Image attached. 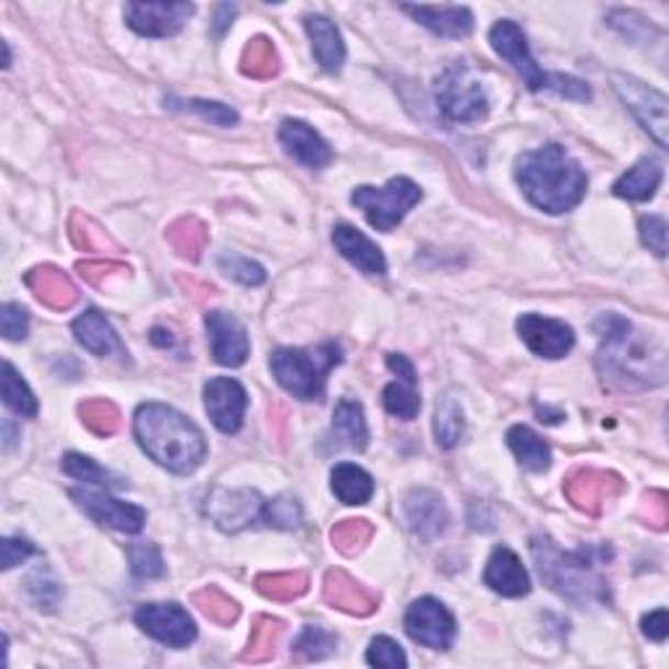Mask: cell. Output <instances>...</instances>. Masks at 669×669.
<instances>
[{"mask_svg":"<svg viewBox=\"0 0 669 669\" xmlns=\"http://www.w3.org/2000/svg\"><path fill=\"white\" fill-rule=\"evenodd\" d=\"M270 364L282 390L299 400H320L327 375L341 364V348L335 343L320 348H278Z\"/></svg>","mask_w":669,"mask_h":669,"instance_id":"8992f818","label":"cell"},{"mask_svg":"<svg viewBox=\"0 0 669 669\" xmlns=\"http://www.w3.org/2000/svg\"><path fill=\"white\" fill-rule=\"evenodd\" d=\"M367 661L371 667H384V669H403L409 667V659H405L403 648H400L398 640H392L388 636H379L369 644Z\"/></svg>","mask_w":669,"mask_h":669,"instance_id":"bcb514c9","label":"cell"},{"mask_svg":"<svg viewBox=\"0 0 669 669\" xmlns=\"http://www.w3.org/2000/svg\"><path fill=\"white\" fill-rule=\"evenodd\" d=\"M194 604L218 625H231L238 617V604L233 599H227L220 589H212V586L194 594Z\"/></svg>","mask_w":669,"mask_h":669,"instance_id":"7bdbcfd3","label":"cell"},{"mask_svg":"<svg viewBox=\"0 0 669 669\" xmlns=\"http://www.w3.org/2000/svg\"><path fill=\"white\" fill-rule=\"evenodd\" d=\"M280 144L293 160L306 168H324L333 163V149L316 131L303 121H286L280 126Z\"/></svg>","mask_w":669,"mask_h":669,"instance_id":"7402d4cb","label":"cell"},{"mask_svg":"<svg viewBox=\"0 0 669 669\" xmlns=\"http://www.w3.org/2000/svg\"><path fill=\"white\" fill-rule=\"evenodd\" d=\"M303 26H306L309 37H312L316 64L330 74L341 71L343 64H346V45H343L337 26L330 22L327 16H320V13H312V16L303 19Z\"/></svg>","mask_w":669,"mask_h":669,"instance_id":"484cf974","label":"cell"},{"mask_svg":"<svg viewBox=\"0 0 669 669\" xmlns=\"http://www.w3.org/2000/svg\"><path fill=\"white\" fill-rule=\"evenodd\" d=\"M134 434L142 450L174 473L197 471L207 455L199 426L170 405L144 403L134 416Z\"/></svg>","mask_w":669,"mask_h":669,"instance_id":"7a4b0ae2","label":"cell"},{"mask_svg":"<svg viewBox=\"0 0 669 669\" xmlns=\"http://www.w3.org/2000/svg\"><path fill=\"white\" fill-rule=\"evenodd\" d=\"M508 445H510V450H513L515 458H519V464L523 468H528V471L542 473L551 466L549 445L544 443V439L534 430H528V426H523V424L513 426V430L508 432Z\"/></svg>","mask_w":669,"mask_h":669,"instance_id":"f546056e","label":"cell"},{"mask_svg":"<svg viewBox=\"0 0 669 669\" xmlns=\"http://www.w3.org/2000/svg\"><path fill=\"white\" fill-rule=\"evenodd\" d=\"M60 468H64V473L71 476V479L85 481V484L105 487V489L123 487V481L119 479V476H113L110 471H105V468L94 464V460L87 458V455L68 453L66 458H64V464H60Z\"/></svg>","mask_w":669,"mask_h":669,"instance_id":"f35d334b","label":"cell"},{"mask_svg":"<svg viewBox=\"0 0 669 669\" xmlns=\"http://www.w3.org/2000/svg\"><path fill=\"white\" fill-rule=\"evenodd\" d=\"M220 267H223L227 278L244 282V286H261L267 278L261 265L246 257H238V254H225V257H220Z\"/></svg>","mask_w":669,"mask_h":669,"instance_id":"7dc6e473","label":"cell"},{"mask_svg":"<svg viewBox=\"0 0 669 669\" xmlns=\"http://www.w3.org/2000/svg\"><path fill=\"white\" fill-rule=\"evenodd\" d=\"M484 583L494 594L519 599L526 596L531 591V578L528 570L523 568L521 557L513 549L497 547L489 557L487 570H484Z\"/></svg>","mask_w":669,"mask_h":669,"instance_id":"44dd1931","label":"cell"},{"mask_svg":"<svg viewBox=\"0 0 669 669\" xmlns=\"http://www.w3.org/2000/svg\"><path fill=\"white\" fill-rule=\"evenodd\" d=\"M602 330L599 369L604 379L625 388H654L667 377V356L659 343H651L620 316H602L596 324Z\"/></svg>","mask_w":669,"mask_h":669,"instance_id":"3957f363","label":"cell"},{"mask_svg":"<svg viewBox=\"0 0 669 669\" xmlns=\"http://www.w3.org/2000/svg\"><path fill=\"white\" fill-rule=\"evenodd\" d=\"M623 492V479L615 473L596 471V468H586V471L572 473L565 484V494L578 510L589 515H599L610 502L617 500Z\"/></svg>","mask_w":669,"mask_h":669,"instance_id":"2e32d148","label":"cell"},{"mask_svg":"<svg viewBox=\"0 0 669 669\" xmlns=\"http://www.w3.org/2000/svg\"><path fill=\"white\" fill-rule=\"evenodd\" d=\"M333 430L337 437L343 439V445L350 450H364L369 443V430L367 419H364V409L354 400H341L333 416Z\"/></svg>","mask_w":669,"mask_h":669,"instance_id":"1f68e13d","label":"cell"},{"mask_svg":"<svg viewBox=\"0 0 669 669\" xmlns=\"http://www.w3.org/2000/svg\"><path fill=\"white\" fill-rule=\"evenodd\" d=\"M293 648L303 659H324L337 648V638L320 625H306L301 631V636L296 638Z\"/></svg>","mask_w":669,"mask_h":669,"instance_id":"ee69618b","label":"cell"},{"mask_svg":"<svg viewBox=\"0 0 669 669\" xmlns=\"http://www.w3.org/2000/svg\"><path fill=\"white\" fill-rule=\"evenodd\" d=\"M358 210L364 212L371 227L390 233L392 227L403 223V218L422 202V189L411 181V178H392L388 186L377 189V186H358L350 194Z\"/></svg>","mask_w":669,"mask_h":669,"instance_id":"52a82bcc","label":"cell"},{"mask_svg":"<svg viewBox=\"0 0 669 669\" xmlns=\"http://www.w3.org/2000/svg\"><path fill=\"white\" fill-rule=\"evenodd\" d=\"M333 492L346 505H364L375 494V479L354 464H337L333 468Z\"/></svg>","mask_w":669,"mask_h":669,"instance_id":"4dcf8cb0","label":"cell"},{"mask_svg":"<svg viewBox=\"0 0 669 669\" xmlns=\"http://www.w3.org/2000/svg\"><path fill=\"white\" fill-rule=\"evenodd\" d=\"M181 110H191V113L202 115L204 121H210L212 126H236L238 113L233 108L223 105V102H207V100H189L181 102Z\"/></svg>","mask_w":669,"mask_h":669,"instance_id":"c3c4849f","label":"cell"},{"mask_svg":"<svg viewBox=\"0 0 669 669\" xmlns=\"http://www.w3.org/2000/svg\"><path fill=\"white\" fill-rule=\"evenodd\" d=\"M248 395L244 384L231 377H215L204 384V409L220 432L236 434L244 424Z\"/></svg>","mask_w":669,"mask_h":669,"instance_id":"9a60e30c","label":"cell"},{"mask_svg":"<svg viewBox=\"0 0 669 669\" xmlns=\"http://www.w3.org/2000/svg\"><path fill=\"white\" fill-rule=\"evenodd\" d=\"M388 367L395 371L398 379L395 382H390L388 388L382 392V403L388 413L392 416L403 419V422H413V419L419 416V411H422V398H419V377L416 369H413V364L405 356L392 354L388 356Z\"/></svg>","mask_w":669,"mask_h":669,"instance_id":"d6986e66","label":"cell"},{"mask_svg":"<svg viewBox=\"0 0 669 669\" xmlns=\"http://www.w3.org/2000/svg\"><path fill=\"white\" fill-rule=\"evenodd\" d=\"M659 183H661V165L657 160H651V157H644V160L633 165V168L615 183V194L631 199V202H648V199L657 194Z\"/></svg>","mask_w":669,"mask_h":669,"instance_id":"f1b7e54d","label":"cell"},{"mask_svg":"<svg viewBox=\"0 0 669 669\" xmlns=\"http://www.w3.org/2000/svg\"><path fill=\"white\" fill-rule=\"evenodd\" d=\"M489 43H492L494 53L500 55L505 64H510V68H513V71L526 81V87L534 89V92H539V89H551V92H557L560 98L581 100V102L591 98V89L586 87L581 79H572V76L565 74L542 71V68L536 66L534 55L528 51L526 34L521 32V26L515 22H508V19L505 22H497L492 26V32H489Z\"/></svg>","mask_w":669,"mask_h":669,"instance_id":"5b68a950","label":"cell"},{"mask_svg":"<svg viewBox=\"0 0 669 669\" xmlns=\"http://www.w3.org/2000/svg\"><path fill=\"white\" fill-rule=\"evenodd\" d=\"M74 335L87 350H92L94 356H110L121 354V341L115 335L113 324H110L100 312H85L79 320H74Z\"/></svg>","mask_w":669,"mask_h":669,"instance_id":"83f0119b","label":"cell"},{"mask_svg":"<svg viewBox=\"0 0 669 669\" xmlns=\"http://www.w3.org/2000/svg\"><path fill=\"white\" fill-rule=\"evenodd\" d=\"M26 286H30V291L37 296L45 306L55 309V312H66V309H71L76 299H79L68 275L55 270V267H34V270L26 275Z\"/></svg>","mask_w":669,"mask_h":669,"instance_id":"4316f807","label":"cell"},{"mask_svg":"<svg viewBox=\"0 0 669 669\" xmlns=\"http://www.w3.org/2000/svg\"><path fill=\"white\" fill-rule=\"evenodd\" d=\"M519 335L542 358H562L576 346V335L568 324L542 314H523L519 320Z\"/></svg>","mask_w":669,"mask_h":669,"instance_id":"e0dca14e","label":"cell"},{"mask_svg":"<svg viewBox=\"0 0 669 669\" xmlns=\"http://www.w3.org/2000/svg\"><path fill=\"white\" fill-rule=\"evenodd\" d=\"M405 633L432 651H447L455 640V617L439 599H416L405 612Z\"/></svg>","mask_w":669,"mask_h":669,"instance_id":"30bf717a","label":"cell"},{"mask_svg":"<svg viewBox=\"0 0 669 669\" xmlns=\"http://www.w3.org/2000/svg\"><path fill=\"white\" fill-rule=\"evenodd\" d=\"M515 181L526 199L549 215H562L583 202L589 178L560 144L526 152L515 163Z\"/></svg>","mask_w":669,"mask_h":669,"instance_id":"6da1fadb","label":"cell"},{"mask_svg":"<svg viewBox=\"0 0 669 669\" xmlns=\"http://www.w3.org/2000/svg\"><path fill=\"white\" fill-rule=\"evenodd\" d=\"M612 85L620 100L631 108V113L636 115L640 126H644L651 140L659 144L661 149L669 147L667 131H669V115H667V98L657 92L654 87L644 85V81L633 79L627 74H612Z\"/></svg>","mask_w":669,"mask_h":669,"instance_id":"9c48e42d","label":"cell"},{"mask_svg":"<svg viewBox=\"0 0 669 669\" xmlns=\"http://www.w3.org/2000/svg\"><path fill=\"white\" fill-rule=\"evenodd\" d=\"M403 11L439 37L460 40L473 32V13L466 5H403Z\"/></svg>","mask_w":669,"mask_h":669,"instance_id":"cb8c5ba5","label":"cell"},{"mask_svg":"<svg viewBox=\"0 0 669 669\" xmlns=\"http://www.w3.org/2000/svg\"><path fill=\"white\" fill-rule=\"evenodd\" d=\"M324 599L335 606V610L348 612V615L367 617L377 610V596L356 583L348 572L330 570L324 576Z\"/></svg>","mask_w":669,"mask_h":669,"instance_id":"d4e9b609","label":"cell"},{"mask_svg":"<svg viewBox=\"0 0 669 669\" xmlns=\"http://www.w3.org/2000/svg\"><path fill=\"white\" fill-rule=\"evenodd\" d=\"M640 627H644V633L651 640H657V644H661V640L667 638L669 633V620H667V610H657V612H648V615L644 617V623H640Z\"/></svg>","mask_w":669,"mask_h":669,"instance_id":"db71d44e","label":"cell"},{"mask_svg":"<svg viewBox=\"0 0 669 669\" xmlns=\"http://www.w3.org/2000/svg\"><path fill=\"white\" fill-rule=\"evenodd\" d=\"M531 555H534L542 581L560 596L576 604H591L606 599V583L596 572V557L606 555L604 549L596 551L583 547L578 551H562L547 536H534L531 539Z\"/></svg>","mask_w":669,"mask_h":669,"instance_id":"277c9868","label":"cell"},{"mask_svg":"<svg viewBox=\"0 0 669 669\" xmlns=\"http://www.w3.org/2000/svg\"><path fill=\"white\" fill-rule=\"evenodd\" d=\"M79 416L85 426L98 437H113L121 426V413L113 403L105 398H94L87 400V403L79 405Z\"/></svg>","mask_w":669,"mask_h":669,"instance_id":"74e56055","label":"cell"},{"mask_svg":"<svg viewBox=\"0 0 669 669\" xmlns=\"http://www.w3.org/2000/svg\"><path fill=\"white\" fill-rule=\"evenodd\" d=\"M280 68V58L275 45L267 37H254L246 45L244 58H241V71L252 79H272Z\"/></svg>","mask_w":669,"mask_h":669,"instance_id":"836d02e7","label":"cell"},{"mask_svg":"<svg viewBox=\"0 0 669 669\" xmlns=\"http://www.w3.org/2000/svg\"><path fill=\"white\" fill-rule=\"evenodd\" d=\"M371 536H375V528H371L369 521L348 519V521L337 523V526L333 528V534H330V539H333L335 549L341 551V555L354 557L356 551H361L364 547H367Z\"/></svg>","mask_w":669,"mask_h":669,"instance_id":"60d3db41","label":"cell"},{"mask_svg":"<svg viewBox=\"0 0 669 669\" xmlns=\"http://www.w3.org/2000/svg\"><path fill=\"white\" fill-rule=\"evenodd\" d=\"M134 620L147 636L170 648H183L197 638L194 620L178 604H144Z\"/></svg>","mask_w":669,"mask_h":669,"instance_id":"7c38bea8","label":"cell"},{"mask_svg":"<svg viewBox=\"0 0 669 669\" xmlns=\"http://www.w3.org/2000/svg\"><path fill=\"white\" fill-rule=\"evenodd\" d=\"M403 515L409 528L422 539L439 536L447 528V521H450L443 497L432 492V489H413V492L405 494Z\"/></svg>","mask_w":669,"mask_h":669,"instance_id":"ffe728a7","label":"cell"},{"mask_svg":"<svg viewBox=\"0 0 669 669\" xmlns=\"http://www.w3.org/2000/svg\"><path fill=\"white\" fill-rule=\"evenodd\" d=\"M207 515L215 523L220 531L227 534H236L244 531L261 519V510H265V500L254 489H212V494L207 497Z\"/></svg>","mask_w":669,"mask_h":669,"instance_id":"8fae6325","label":"cell"},{"mask_svg":"<svg viewBox=\"0 0 669 669\" xmlns=\"http://www.w3.org/2000/svg\"><path fill=\"white\" fill-rule=\"evenodd\" d=\"M333 241L337 246V252L346 257L356 270H361L364 275H384L388 272V259H384L382 248L364 236L361 231H356L354 225H335Z\"/></svg>","mask_w":669,"mask_h":669,"instance_id":"603a6c76","label":"cell"},{"mask_svg":"<svg viewBox=\"0 0 669 669\" xmlns=\"http://www.w3.org/2000/svg\"><path fill=\"white\" fill-rule=\"evenodd\" d=\"M640 241L657 257H667V220L659 215L640 218Z\"/></svg>","mask_w":669,"mask_h":669,"instance_id":"f907efd6","label":"cell"},{"mask_svg":"<svg viewBox=\"0 0 669 669\" xmlns=\"http://www.w3.org/2000/svg\"><path fill=\"white\" fill-rule=\"evenodd\" d=\"M194 11V3H129L126 24L142 37H174Z\"/></svg>","mask_w":669,"mask_h":669,"instance_id":"5bb4252c","label":"cell"},{"mask_svg":"<svg viewBox=\"0 0 669 669\" xmlns=\"http://www.w3.org/2000/svg\"><path fill=\"white\" fill-rule=\"evenodd\" d=\"M0 390H3V403L9 405L19 416H37V398L24 382L22 375L11 367L9 361L3 364V379H0Z\"/></svg>","mask_w":669,"mask_h":669,"instance_id":"e575fe53","label":"cell"},{"mask_svg":"<svg viewBox=\"0 0 669 669\" xmlns=\"http://www.w3.org/2000/svg\"><path fill=\"white\" fill-rule=\"evenodd\" d=\"M236 16V5H218L215 9V22H212V32L218 34H223L227 26H231V19Z\"/></svg>","mask_w":669,"mask_h":669,"instance_id":"9f6ffc18","label":"cell"},{"mask_svg":"<svg viewBox=\"0 0 669 669\" xmlns=\"http://www.w3.org/2000/svg\"><path fill=\"white\" fill-rule=\"evenodd\" d=\"M257 589L259 594L275 599V602H291V599L306 594L309 578L303 572H267L257 578Z\"/></svg>","mask_w":669,"mask_h":669,"instance_id":"d590c367","label":"cell"},{"mask_svg":"<svg viewBox=\"0 0 669 669\" xmlns=\"http://www.w3.org/2000/svg\"><path fill=\"white\" fill-rule=\"evenodd\" d=\"M119 267L121 265H113V261H87V265H79V272L85 275V280L92 282V286H102L108 272L119 270Z\"/></svg>","mask_w":669,"mask_h":669,"instance_id":"11a10c76","label":"cell"},{"mask_svg":"<svg viewBox=\"0 0 669 669\" xmlns=\"http://www.w3.org/2000/svg\"><path fill=\"white\" fill-rule=\"evenodd\" d=\"M282 625L272 617H259L252 627V636H248V646L244 651L246 661H267L278 648Z\"/></svg>","mask_w":669,"mask_h":669,"instance_id":"ab89813d","label":"cell"},{"mask_svg":"<svg viewBox=\"0 0 669 669\" xmlns=\"http://www.w3.org/2000/svg\"><path fill=\"white\" fill-rule=\"evenodd\" d=\"M464 430L466 422L460 403L453 395H445L439 400L437 413H434V437H437V445L445 447V450H453L460 443V437H464Z\"/></svg>","mask_w":669,"mask_h":669,"instance_id":"d6a6232c","label":"cell"},{"mask_svg":"<svg viewBox=\"0 0 669 669\" xmlns=\"http://www.w3.org/2000/svg\"><path fill=\"white\" fill-rule=\"evenodd\" d=\"M261 521H265L267 526H272V528L291 531V528L301 526L303 510H301L296 497L280 494V497H275V500L265 502V510H261Z\"/></svg>","mask_w":669,"mask_h":669,"instance_id":"b9f144b4","label":"cell"},{"mask_svg":"<svg viewBox=\"0 0 669 669\" xmlns=\"http://www.w3.org/2000/svg\"><path fill=\"white\" fill-rule=\"evenodd\" d=\"M168 241L186 259H199L207 246V227L197 218H181L168 227Z\"/></svg>","mask_w":669,"mask_h":669,"instance_id":"8d00e7d4","label":"cell"},{"mask_svg":"<svg viewBox=\"0 0 669 669\" xmlns=\"http://www.w3.org/2000/svg\"><path fill=\"white\" fill-rule=\"evenodd\" d=\"M0 330H3L5 341H24L30 333V314L19 303H3L0 309Z\"/></svg>","mask_w":669,"mask_h":669,"instance_id":"681fc988","label":"cell"},{"mask_svg":"<svg viewBox=\"0 0 669 669\" xmlns=\"http://www.w3.org/2000/svg\"><path fill=\"white\" fill-rule=\"evenodd\" d=\"M32 555L34 547L26 539H13V536H9V539H3V544H0V562H3V570L16 568V565L30 560Z\"/></svg>","mask_w":669,"mask_h":669,"instance_id":"816d5d0a","label":"cell"},{"mask_svg":"<svg viewBox=\"0 0 669 669\" xmlns=\"http://www.w3.org/2000/svg\"><path fill=\"white\" fill-rule=\"evenodd\" d=\"M439 110L455 123L484 121L489 113V98L466 64H453L437 79Z\"/></svg>","mask_w":669,"mask_h":669,"instance_id":"ba28073f","label":"cell"},{"mask_svg":"<svg viewBox=\"0 0 669 669\" xmlns=\"http://www.w3.org/2000/svg\"><path fill=\"white\" fill-rule=\"evenodd\" d=\"M71 497L79 502L89 519H94L100 526L123 531V534H140L147 523V513L140 505L121 502L108 492H92V489H74Z\"/></svg>","mask_w":669,"mask_h":669,"instance_id":"4fadbf2b","label":"cell"},{"mask_svg":"<svg viewBox=\"0 0 669 669\" xmlns=\"http://www.w3.org/2000/svg\"><path fill=\"white\" fill-rule=\"evenodd\" d=\"M644 513L648 523H651L654 528H665L667 526V494L665 492H648L646 500H644Z\"/></svg>","mask_w":669,"mask_h":669,"instance_id":"f5cc1de1","label":"cell"},{"mask_svg":"<svg viewBox=\"0 0 669 669\" xmlns=\"http://www.w3.org/2000/svg\"><path fill=\"white\" fill-rule=\"evenodd\" d=\"M207 335H210V348L212 356L220 367L236 369L241 364H246L248 358V335L246 327L241 324L236 316L227 312H210L207 314Z\"/></svg>","mask_w":669,"mask_h":669,"instance_id":"ac0fdd59","label":"cell"},{"mask_svg":"<svg viewBox=\"0 0 669 669\" xmlns=\"http://www.w3.org/2000/svg\"><path fill=\"white\" fill-rule=\"evenodd\" d=\"M129 560H131V570H134L136 578H160L165 572L160 549L149 542L131 544Z\"/></svg>","mask_w":669,"mask_h":669,"instance_id":"f6af8a7d","label":"cell"}]
</instances>
